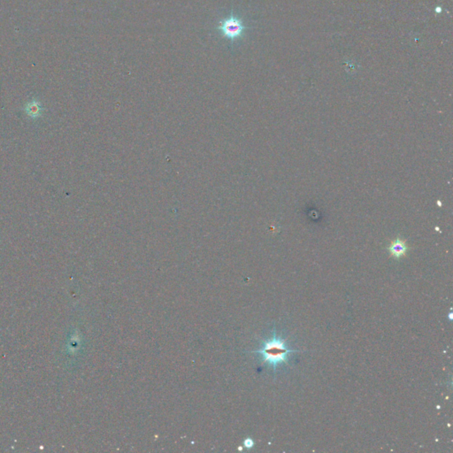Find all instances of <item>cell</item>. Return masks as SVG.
I'll use <instances>...</instances> for the list:
<instances>
[{"label": "cell", "instance_id": "obj_1", "mask_svg": "<svg viewBox=\"0 0 453 453\" xmlns=\"http://www.w3.org/2000/svg\"><path fill=\"white\" fill-rule=\"evenodd\" d=\"M292 352L295 351L288 349L283 340L274 335L272 339L265 342L262 348L256 352L262 356L263 360L265 362L268 363L270 366L276 368L281 363L287 362L288 355Z\"/></svg>", "mask_w": 453, "mask_h": 453}, {"label": "cell", "instance_id": "obj_2", "mask_svg": "<svg viewBox=\"0 0 453 453\" xmlns=\"http://www.w3.org/2000/svg\"><path fill=\"white\" fill-rule=\"evenodd\" d=\"M219 28L222 30V34L229 39H234L240 36L244 31L243 23L235 17H229L224 20L221 23Z\"/></svg>", "mask_w": 453, "mask_h": 453}, {"label": "cell", "instance_id": "obj_3", "mask_svg": "<svg viewBox=\"0 0 453 453\" xmlns=\"http://www.w3.org/2000/svg\"><path fill=\"white\" fill-rule=\"evenodd\" d=\"M408 249L409 248H408L405 241H403L401 238H397L394 241H392L388 248L391 256L397 259H399L403 256H405Z\"/></svg>", "mask_w": 453, "mask_h": 453}, {"label": "cell", "instance_id": "obj_4", "mask_svg": "<svg viewBox=\"0 0 453 453\" xmlns=\"http://www.w3.org/2000/svg\"><path fill=\"white\" fill-rule=\"evenodd\" d=\"M245 446H246L247 448H250V447H252V445H253V442H252V441L251 439H247L246 441H245Z\"/></svg>", "mask_w": 453, "mask_h": 453}]
</instances>
